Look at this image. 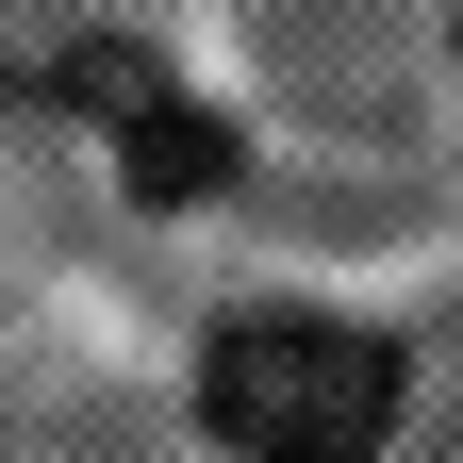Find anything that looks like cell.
I'll use <instances>...</instances> for the list:
<instances>
[{
  "label": "cell",
  "mask_w": 463,
  "mask_h": 463,
  "mask_svg": "<svg viewBox=\"0 0 463 463\" xmlns=\"http://www.w3.org/2000/svg\"><path fill=\"white\" fill-rule=\"evenodd\" d=\"M199 414H215L232 463H381V430H397V331L265 298V315L215 331Z\"/></svg>",
  "instance_id": "6da1fadb"
},
{
  "label": "cell",
  "mask_w": 463,
  "mask_h": 463,
  "mask_svg": "<svg viewBox=\"0 0 463 463\" xmlns=\"http://www.w3.org/2000/svg\"><path fill=\"white\" fill-rule=\"evenodd\" d=\"M67 99L116 133V183H133L149 215H199V199L232 183V116H199L149 50H67Z\"/></svg>",
  "instance_id": "7a4b0ae2"
}]
</instances>
